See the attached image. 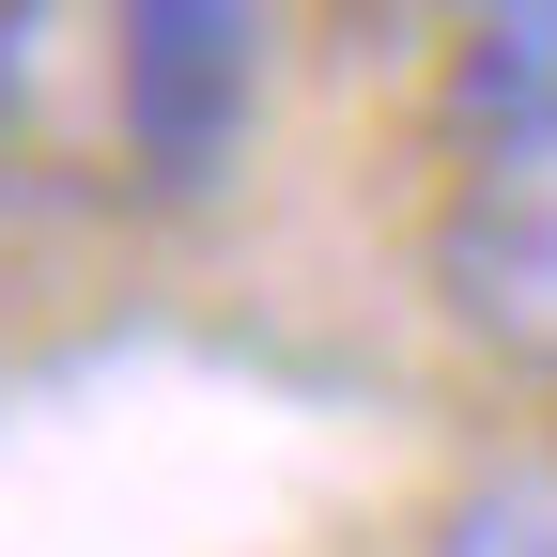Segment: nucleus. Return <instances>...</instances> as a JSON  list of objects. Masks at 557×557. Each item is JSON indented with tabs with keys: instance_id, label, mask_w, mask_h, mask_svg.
<instances>
[{
	"instance_id": "f257e3e1",
	"label": "nucleus",
	"mask_w": 557,
	"mask_h": 557,
	"mask_svg": "<svg viewBox=\"0 0 557 557\" xmlns=\"http://www.w3.org/2000/svg\"><path fill=\"white\" fill-rule=\"evenodd\" d=\"M278 16L295 0H109V156L156 201L233 186L278 94Z\"/></svg>"
},
{
	"instance_id": "f03ea898",
	"label": "nucleus",
	"mask_w": 557,
	"mask_h": 557,
	"mask_svg": "<svg viewBox=\"0 0 557 557\" xmlns=\"http://www.w3.org/2000/svg\"><path fill=\"white\" fill-rule=\"evenodd\" d=\"M434 310H449L511 387H557V109L449 124V186H434Z\"/></svg>"
},
{
	"instance_id": "7ed1b4c3",
	"label": "nucleus",
	"mask_w": 557,
	"mask_h": 557,
	"mask_svg": "<svg viewBox=\"0 0 557 557\" xmlns=\"http://www.w3.org/2000/svg\"><path fill=\"white\" fill-rule=\"evenodd\" d=\"M449 124L557 109V0H449Z\"/></svg>"
},
{
	"instance_id": "20e7f679",
	"label": "nucleus",
	"mask_w": 557,
	"mask_h": 557,
	"mask_svg": "<svg viewBox=\"0 0 557 557\" xmlns=\"http://www.w3.org/2000/svg\"><path fill=\"white\" fill-rule=\"evenodd\" d=\"M418 557H557V449L480 465L465 496L434 511V542H418Z\"/></svg>"
},
{
	"instance_id": "39448f33",
	"label": "nucleus",
	"mask_w": 557,
	"mask_h": 557,
	"mask_svg": "<svg viewBox=\"0 0 557 557\" xmlns=\"http://www.w3.org/2000/svg\"><path fill=\"white\" fill-rule=\"evenodd\" d=\"M341 16H372V32H387V16H449V0H341Z\"/></svg>"
}]
</instances>
